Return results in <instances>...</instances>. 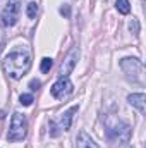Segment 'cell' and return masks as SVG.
I'll return each instance as SVG.
<instances>
[{
	"label": "cell",
	"mask_w": 146,
	"mask_h": 148,
	"mask_svg": "<svg viewBox=\"0 0 146 148\" xmlns=\"http://www.w3.org/2000/svg\"><path fill=\"white\" fill-rule=\"evenodd\" d=\"M77 59H79V48L74 47V48H71V52L65 55V59H64V62L60 66V71H59L60 77H67L69 74L72 73L76 64H77Z\"/></svg>",
	"instance_id": "obj_7"
},
{
	"label": "cell",
	"mask_w": 146,
	"mask_h": 148,
	"mask_svg": "<svg viewBox=\"0 0 146 148\" xmlns=\"http://www.w3.org/2000/svg\"><path fill=\"white\" fill-rule=\"evenodd\" d=\"M115 7H117V10H119L120 14H129V12H131V3H129V0H117V2H115Z\"/></svg>",
	"instance_id": "obj_11"
},
{
	"label": "cell",
	"mask_w": 146,
	"mask_h": 148,
	"mask_svg": "<svg viewBox=\"0 0 146 148\" xmlns=\"http://www.w3.org/2000/svg\"><path fill=\"white\" fill-rule=\"evenodd\" d=\"M19 12H21V3L17 0H10L2 10V24L5 28L14 26L19 21Z\"/></svg>",
	"instance_id": "obj_5"
},
{
	"label": "cell",
	"mask_w": 146,
	"mask_h": 148,
	"mask_svg": "<svg viewBox=\"0 0 146 148\" xmlns=\"http://www.w3.org/2000/svg\"><path fill=\"white\" fill-rule=\"evenodd\" d=\"M120 69L124 71V74L127 76V79L134 81V83H141L143 81V71H145V66L139 59H134V57H126L120 60Z\"/></svg>",
	"instance_id": "obj_3"
},
{
	"label": "cell",
	"mask_w": 146,
	"mask_h": 148,
	"mask_svg": "<svg viewBox=\"0 0 146 148\" xmlns=\"http://www.w3.org/2000/svg\"><path fill=\"white\" fill-rule=\"evenodd\" d=\"M31 67V52L26 47H17L3 57V69L12 79H21Z\"/></svg>",
	"instance_id": "obj_1"
},
{
	"label": "cell",
	"mask_w": 146,
	"mask_h": 148,
	"mask_svg": "<svg viewBox=\"0 0 146 148\" xmlns=\"http://www.w3.org/2000/svg\"><path fill=\"white\" fill-rule=\"evenodd\" d=\"M77 110H79V107H77V105H74V107H71L69 110L64 112V115H62V119H60V129H62V131H69V129H71L74 114H76Z\"/></svg>",
	"instance_id": "obj_10"
},
{
	"label": "cell",
	"mask_w": 146,
	"mask_h": 148,
	"mask_svg": "<svg viewBox=\"0 0 146 148\" xmlns=\"http://www.w3.org/2000/svg\"><path fill=\"white\" fill-rule=\"evenodd\" d=\"M28 134V119L24 114L21 112H14L12 119H10V127H9V134L7 140L9 141H21L24 140Z\"/></svg>",
	"instance_id": "obj_2"
},
{
	"label": "cell",
	"mask_w": 146,
	"mask_h": 148,
	"mask_svg": "<svg viewBox=\"0 0 146 148\" xmlns=\"http://www.w3.org/2000/svg\"><path fill=\"white\" fill-rule=\"evenodd\" d=\"M60 14H62V16H65V17H69V16H71V7L64 3V5L60 7Z\"/></svg>",
	"instance_id": "obj_17"
},
{
	"label": "cell",
	"mask_w": 146,
	"mask_h": 148,
	"mask_svg": "<svg viewBox=\"0 0 146 148\" xmlns=\"http://www.w3.org/2000/svg\"><path fill=\"white\" fill-rule=\"evenodd\" d=\"M131 134H132V129L126 122H117L113 127H110L108 131H107V138L112 143H122V145L129 143Z\"/></svg>",
	"instance_id": "obj_4"
},
{
	"label": "cell",
	"mask_w": 146,
	"mask_h": 148,
	"mask_svg": "<svg viewBox=\"0 0 146 148\" xmlns=\"http://www.w3.org/2000/svg\"><path fill=\"white\" fill-rule=\"evenodd\" d=\"M74 91V84L69 77H60L53 86H52V97L53 98H65Z\"/></svg>",
	"instance_id": "obj_6"
},
{
	"label": "cell",
	"mask_w": 146,
	"mask_h": 148,
	"mask_svg": "<svg viewBox=\"0 0 146 148\" xmlns=\"http://www.w3.org/2000/svg\"><path fill=\"white\" fill-rule=\"evenodd\" d=\"M26 14H28V17L29 19H35L38 14V3L36 2H29L28 3V7H26Z\"/></svg>",
	"instance_id": "obj_12"
},
{
	"label": "cell",
	"mask_w": 146,
	"mask_h": 148,
	"mask_svg": "<svg viewBox=\"0 0 146 148\" xmlns=\"http://www.w3.org/2000/svg\"><path fill=\"white\" fill-rule=\"evenodd\" d=\"M76 145H77V148H100L96 143H95V140H93L86 131H81V133L77 134Z\"/></svg>",
	"instance_id": "obj_9"
},
{
	"label": "cell",
	"mask_w": 146,
	"mask_h": 148,
	"mask_svg": "<svg viewBox=\"0 0 146 148\" xmlns=\"http://www.w3.org/2000/svg\"><path fill=\"white\" fill-rule=\"evenodd\" d=\"M129 29H131V33H132L134 36H138V35H139V21H138V19H132V21L129 23Z\"/></svg>",
	"instance_id": "obj_15"
},
{
	"label": "cell",
	"mask_w": 146,
	"mask_h": 148,
	"mask_svg": "<svg viewBox=\"0 0 146 148\" xmlns=\"http://www.w3.org/2000/svg\"><path fill=\"white\" fill-rule=\"evenodd\" d=\"M52 66H53V60H52L50 57H45V59H41L40 71H41V73H48V71L52 69Z\"/></svg>",
	"instance_id": "obj_13"
},
{
	"label": "cell",
	"mask_w": 146,
	"mask_h": 148,
	"mask_svg": "<svg viewBox=\"0 0 146 148\" xmlns=\"http://www.w3.org/2000/svg\"><path fill=\"white\" fill-rule=\"evenodd\" d=\"M40 86H41V83H40L38 79H33V81L29 83V88H31L33 91H36V90H40Z\"/></svg>",
	"instance_id": "obj_18"
},
{
	"label": "cell",
	"mask_w": 146,
	"mask_h": 148,
	"mask_svg": "<svg viewBox=\"0 0 146 148\" xmlns=\"http://www.w3.org/2000/svg\"><path fill=\"white\" fill-rule=\"evenodd\" d=\"M48 127H50V129H48V133H50V136H52V138H57V136L60 134V133L57 131V124H55L53 121H50V124H48Z\"/></svg>",
	"instance_id": "obj_16"
},
{
	"label": "cell",
	"mask_w": 146,
	"mask_h": 148,
	"mask_svg": "<svg viewBox=\"0 0 146 148\" xmlns=\"http://www.w3.org/2000/svg\"><path fill=\"white\" fill-rule=\"evenodd\" d=\"M127 102H129L132 107H136L141 114L146 112V95L145 93H132V95L127 97Z\"/></svg>",
	"instance_id": "obj_8"
},
{
	"label": "cell",
	"mask_w": 146,
	"mask_h": 148,
	"mask_svg": "<svg viewBox=\"0 0 146 148\" xmlns=\"http://www.w3.org/2000/svg\"><path fill=\"white\" fill-rule=\"evenodd\" d=\"M33 102H35V98H33V95H29V93H23V95L19 97V103L24 105V107H29Z\"/></svg>",
	"instance_id": "obj_14"
}]
</instances>
